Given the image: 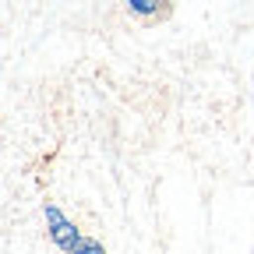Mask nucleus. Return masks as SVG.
Segmentation results:
<instances>
[{
	"instance_id": "f257e3e1",
	"label": "nucleus",
	"mask_w": 254,
	"mask_h": 254,
	"mask_svg": "<svg viewBox=\"0 0 254 254\" xmlns=\"http://www.w3.org/2000/svg\"><path fill=\"white\" fill-rule=\"evenodd\" d=\"M43 219H46V233H50V240H53V247L57 251H64V254H71L85 237H81V230H78V222L64 212L57 201H46L43 205Z\"/></svg>"
},
{
	"instance_id": "f03ea898",
	"label": "nucleus",
	"mask_w": 254,
	"mask_h": 254,
	"mask_svg": "<svg viewBox=\"0 0 254 254\" xmlns=\"http://www.w3.org/2000/svg\"><path fill=\"white\" fill-rule=\"evenodd\" d=\"M124 7L131 11L134 18L148 21V18H159V14H163V7H166V0H124Z\"/></svg>"
},
{
	"instance_id": "7ed1b4c3",
	"label": "nucleus",
	"mask_w": 254,
	"mask_h": 254,
	"mask_svg": "<svg viewBox=\"0 0 254 254\" xmlns=\"http://www.w3.org/2000/svg\"><path fill=\"white\" fill-rule=\"evenodd\" d=\"M71 254H106V247H103L99 240H95V237H85V240H81Z\"/></svg>"
}]
</instances>
